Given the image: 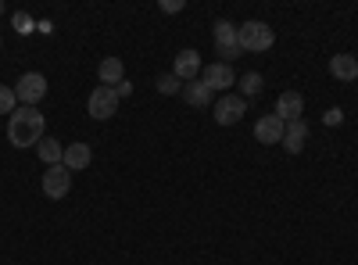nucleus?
<instances>
[{
	"label": "nucleus",
	"instance_id": "obj_1",
	"mask_svg": "<svg viewBox=\"0 0 358 265\" xmlns=\"http://www.w3.org/2000/svg\"><path fill=\"white\" fill-rule=\"evenodd\" d=\"M47 136V122L36 108H15V115H8V143L11 147H36Z\"/></svg>",
	"mask_w": 358,
	"mask_h": 265
},
{
	"label": "nucleus",
	"instance_id": "obj_2",
	"mask_svg": "<svg viewBox=\"0 0 358 265\" xmlns=\"http://www.w3.org/2000/svg\"><path fill=\"white\" fill-rule=\"evenodd\" d=\"M236 43H241V50L265 54L268 47L276 43V33H273V25H265V22L251 18V22H244V25H236Z\"/></svg>",
	"mask_w": 358,
	"mask_h": 265
},
{
	"label": "nucleus",
	"instance_id": "obj_3",
	"mask_svg": "<svg viewBox=\"0 0 358 265\" xmlns=\"http://www.w3.org/2000/svg\"><path fill=\"white\" fill-rule=\"evenodd\" d=\"M212 36H215V54L222 57V65H229L233 57H241V54H244L241 43H236V25H233V22L219 18V22L212 25Z\"/></svg>",
	"mask_w": 358,
	"mask_h": 265
},
{
	"label": "nucleus",
	"instance_id": "obj_4",
	"mask_svg": "<svg viewBox=\"0 0 358 265\" xmlns=\"http://www.w3.org/2000/svg\"><path fill=\"white\" fill-rule=\"evenodd\" d=\"M212 115H215L219 126H236V122L248 115V101H244L241 94H222V97H215Z\"/></svg>",
	"mask_w": 358,
	"mask_h": 265
},
{
	"label": "nucleus",
	"instance_id": "obj_5",
	"mask_svg": "<svg viewBox=\"0 0 358 265\" xmlns=\"http://www.w3.org/2000/svg\"><path fill=\"white\" fill-rule=\"evenodd\" d=\"M15 97L22 108H36L43 97H47V79L40 72H25L18 83H15Z\"/></svg>",
	"mask_w": 358,
	"mask_h": 265
},
{
	"label": "nucleus",
	"instance_id": "obj_6",
	"mask_svg": "<svg viewBox=\"0 0 358 265\" xmlns=\"http://www.w3.org/2000/svg\"><path fill=\"white\" fill-rule=\"evenodd\" d=\"M86 111H90V119L108 122L111 115L118 111V94H115V86H94V94H90V101H86Z\"/></svg>",
	"mask_w": 358,
	"mask_h": 265
},
{
	"label": "nucleus",
	"instance_id": "obj_7",
	"mask_svg": "<svg viewBox=\"0 0 358 265\" xmlns=\"http://www.w3.org/2000/svg\"><path fill=\"white\" fill-rule=\"evenodd\" d=\"M69 190H72V172H69L65 165H50V169L43 172V194H47L50 201H62Z\"/></svg>",
	"mask_w": 358,
	"mask_h": 265
},
{
	"label": "nucleus",
	"instance_id": "obj_8",
	"mask_svg": "<svg viewBox=\"0 0 358 265\" xmlns=\"http://www.w3.org/2000/svg\"><path fill=\"white\" fill-rule=\"evenodd\" d=\"M172 76L179 83H194L201 76V54L194 47H183V50L176 54V62H172Z\"/></svg>",
	"mask_w": 358,
	"mask_h": 265
},
{
	"label": "nucleus",
	"instance_id": "obj_9",
	"mask_svg": "<svg viewBox=\"0 0 358 265\" xmlns=\"http://www.w3.org/2000/svg\"><path fill=\"white\" fill-rule=\"evenodd\" d=\"M201 83L204 86H212V90L222 97L229 86H236V76H233V69L229 65H222V62H212L208 69H201Z\"/></svg>",
	"mask_w": 358,
	"mask_h": 265
},
{
	"label": "nucleus",
	"instance_id": "obj_10",
	"mask_svg": "<svg viewBox=\"0 0 358 265\" xmlns=\"http://www.w3.org/2000/svg\"><path fill=\"white\" fill-rule=\"evenodd\" d=\"M273 115H280L283 122L301 119V115H305V97L297 94V90H283V94L276 97V111H273Z\"/></svg>",
	"mask_w": 358,
	"mask_h": 265
},
{
	"label": "nucleus",
	"instance_id": "obj_11",
	"mask_svg": "<svg viewBox=\"0 0 358 265\" xmlns=\"http://www.w3.org/2000/svg\"><path fill=\"white\" fill-rule=\"evenodd\" d=\"M283 129H287V122L280 119V115H262V119L255 122L258 143H283Z\"/></svg>",
	"mask_w": 358,
	"mask_h": 265
},
{
	"label": "nucleus",
	"instance_id": "obj_12",
	"mask_svg": "<svg viewBox=\"0 0 358 265\" xmlns=\"http://www.w3.org/2000/svg\"><path fill=\"white\" fill-rule=\"evenodd\" d=\"M305 143H308V122H305V119L287 122V129H283V147H287V151H290V155H301Z\"/></svg>",
	"mask_w": 358,
	"mask_h": 265
},
{
	"label": "nucleus",
	"instance_id": "obj_13",
	"mask_svg": "<svg viewBox=\"0 0 358 265\" xmlns=\"http://www.w3.org/2000/svg\"><path fill=\"white\" fill-rule=\"evenodd\" d=\"M90 162H94V151H90V143H65V158H62V165H65L69 172H83V169H90Z\"/></svg>",
	"mask_w": 358,
	"mask_h": 265
},
{
	"label": "nucleus",
	"instance_id": "obj_14",
	"mask_svg": "<svg viewBox=\"0 0 358 265\" xmlns=\"http://www.w3.org/2000/svg\"><path fill=\"white\" fill-rule=\"evenodd\" d=\"M179 97H183L190 108H208V104H215V90H212V86H204L201 79L187 83V86H183V94H179Z\"/></svg>",
	"mask_w": 358,
	"mask_h": 265
},
{
	"label": "nucleus",
	"instance_id": "obj_15",
	"mask_svg": "<svg viewBox=\"0 0 358 265\" xmlns=\"http://www.w3.org/2000/svg\"><path fill=\"white\" fill-rule=\"evenodd\" d=\"M330 76L341 83H355L358 79V57L355 54H334L330 57Z\"/></svg>",
	"mask_w": 358,
	"mask_h": 265
},
{
	"label": "nucleus",
	"instance_id": "obj_16",
	"mask_svg": "<svg viewBox=\"0 0 358 265\" xmlns=\"http://www.w3.org/2000/svg\"><path fill=\"white\" fill-rule=\"evenodd\" d=\"M97 79H101V86H118V83H126V65H122V57H104V62L97 65Z\"/></svg>",
	"mask_w": 358,
	"mask_h": 265
},
{
	"label": "nucleus",
	"instance_id": "obj_17",
	"mask_svg": "<svg viewBox=\"0 0 358 265\" xmlns=\"http://www.w3.org/2000/svg\"><path fill=\"white\" fill-rule=\"evenodd\" d=\"M36 155H40V162L50 169V165H62V158H65V143L62 140H54V136H43L40 143H36Z\"/></svg>",
	"mask_w": 358,
	"mask_h": 265
},
{
	"label": "nucleus",
	"instance_id": "obj_18",
	"mask_svg": "<svg viewBox=\"0 0 358 265\" xmlns=\"http://www.w3.org/2000/svg\"><path fill=\"white\" fill-rule=\"evenodd\" d=\"M236 86H241V97H244V101H251V97H258V94H262V76H258V72H244Z\"/></svg>",
	"mask_w": 358,
	"mask_h": 265
},
{
	"label": "nucleus",
	"instance_id": "obj_19",
	"mask_svg": "<svg viewBox=\"0 0 358 265\" xmlns=\"http://www.w3.org/2000/svg\"><path fill=\"white\" fill-rule=\"evenodd\" d=\"M11 29H15L18 36H29V33H36V22H33V15H29V11H15L11 15Z\"/></svg>",
	"mask_w": 358,
	"mask_h": 265
},
{
	"label": "nucleus",
	"instance_id": "obj_20",
	"mask_svg": "<svg viewBox=\"0 0 358 265\" xmlns=\"http://www.w3.org/2000/svg\"><path fill=\"white\" fill-rule=\"evenodd\" d=\"M155 86H158V94H165V97H176V94H183V83H179V79H176L172 72H169V76H158V83H155Z\"/></svg>",
	"mask_w": 358,
	"mask_h": 265
},
{
	"label": "nucleus",
	"instance_id": "obj_21",
	"mask_svg": "<svg viewBox=\"0 0 358 265\" xmlns=\"http://www.w3.org/2000/svg\"><path fill=\"white\" fill-rule=\"evenodd\" d=\"M18 97H15V86H0V115H15Z\"/></svg>",
	"mask_w": 358,
	"mask_h": 265
},
{
	"label": "nucleus",
	"instance_id": "obj_22",
	"mask_svg": "<svg viewBox=\"0 0 358 265\" xmlns=\"http://www.w3.org/2000/svg\"><path fill=\"white\" fill-rule=\"evenodd\" d=\"M322 122H326V126H341V122H344V111H341V108H330V111L322 115Z\"/></svg>",
	"mask_w": 358,
	"mask_h": 265
},
{
	"label": "nucleus",
	"instance_id": "obj_23",
	"mask_svg": "<svg viewBox=\"0 0 358 265\" xmlns=\"http://www.w3.org/2000/svg\"><path fill=\"white\" fill-rule=\"evenodd\" d=\"M162 11H165V15H176V11H183V0H162Z\"/></svg>",
	"mask_w": 358,
	"mask_h": 265
},
{
	"label": "nucleus",
	"instance_id": "obj_24",
	"mask_svg": "<svg viewBox=\"0 0 358 265\" xmlns=\"http://www.w3.org/2000/svg\"><path fill=\"white\" fill-rule=\"evenodd\" d=\"M115 94H118V101L129 97V94H133V83H118V86H115Z\"/></svg>",
	"mask_w": 358,
	"mask_h": 265
},
{
	"label": "nucleus",
	"instance_id": "obj_25",
	"mask_svg": "<svg viewBox=\"0 0 358 265\" xmlns=\"http://www.w3.org/2000/svg\"><path fill=\"white\" fill-rule=\"evenodd\" d=\"M0 15H4V4H0Z\"/></svg>",
	"mask_w": 358,
	"mask_h": 265
},
{
	"label": "nucleus",
	"instance_id": "obj_26",
	"mask_svg": "<svg viewBox=\"0 0 358 265\" xmlns=\"http://www.w3.org/2000/svg\"><path fill=\"white\" fill-rule=\"evenodd\" d=\"M0 47H4V36H0Z\"/></svg>",
	"mask_w": 358,
	"mask_h": 265
}]
</instances>
